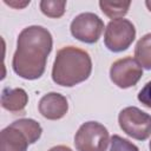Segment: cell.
<instances>
[{"mask_svg": "<svg viewBox=\"0 0 151 151\" xmlns=\"http://www.w3.org/2000/svg\"><path fill=\"white\" fill-rule=\"evenodd\" d=\"M52 46V34L47 28L37 25L24 28L17 40V50L12 60L13 71L27 80L40 78L45 72Z\"/></svg>", "mask_w": 151, "mask_h": 151, "instance_id": "6da1fadb", "label": "cell"}, {"mask_svg": "<svg viewBox=\"0 0 151 151\" xmlns=\"http://www.w3.org/2000/svg\"><path fill=\"white\" fill-rule=\"evenodd\" d=\"M92 72V60L90 54L74 46H65L57 52L52 79L57 85L72 87L85 81Z\"/></svg>", "mask_w": 151, "mask_h": 151, "instance_id": "7a4b0ae2", "label": "cell"}, {"mask_svg": "<svg viewBox=\"0 0 151 151\" xmlns=\"http://www.w3.org/2000/svg\"><path fill=\"white\" fill-rule=\"evenodd\" d=\"M109 143V131L98 122L84 123L74 136V145L78 151H106Z\"/></svg>", "mask_w": 151, "mask_h": 151, "instance_id": "3957f363", "label": "cell"}, {"mask_svg": "<svg viewBox=\"0 0 151 151\" xmlns=\"http://www.w3.org/2000/svg\"><path fill=\"white\" fill-rule=\"evenodd\" d=\"M118 123L123 132L137 140H145L151 134V116L136 106H127L119 112Z\"/></svg>", "mask_w": 151, "mask_h": 151, "instance_id": "277c9868", "label": "cell"}, {"mask_svg": "<svg viewBox=\"0 0 151 151\" xmlns=\"http://www.w3.org/2000/svg\"><path fill=\"white\" fill-rule=\"evenodd\" d=\"M136 38V28L127 19L111 20L104 33V44L111 52H123L130 47Z\"/></svg>", "mask_w": 151, "mask_h": 151, "instance_id": "5b68a950", "label": "cell"}, {"mask_svg": "<svg viewBox=\"0 0 151 151\" xmlns=\"http://www.w3.org/2000/svg\"><path fill=\"white\" fill-rule=\"evenodd\" d=\"M70 29L77 40L86 44H94L99 40L104 31V22L97 14L85 12L72 20Z\"/></svg>", "mask_w": 151, "mask_h": 151, "instance_id": "8992f818", "label": "cell"}, {"mask_svg": "<svg viewBox=\"0 0 151 151\" xmlns=\"http://www.w3.org/2000/svg\"><path fill=\"white\" fill-rule=\"evenodd\" d=\"M142 76L143 67L136 59L131 57L116 60L110 68V78L112 83L120 88L134 86L140 80Z\"/></svg>", "mask_w": 151, "mask_h": 151, "instance_id": "52a82bcc", "label": "cell"}, {"mask_svg": "<svg viewBox=\"0 0 151 151\" xmlns=\"http://www.w3.org/2000/svg\"><path fill=\"white\" fill-rule=\"evenodd\" d=\"M41 116L50 120H57L63 118L68 111L67 99L57 92H50L41 97L38 104Z\"/></svg>", "mask_w": 151, "mask_h": 151, "instance_id": "ba28073f", "label": "cell"}, {"mask_svg": "<svg viewBox=\"0 0 151 151\" xmlns=\"http://www.w3.org/2000/svg\"><path fill=\"white\" fill-rule=\"evenodd\" d=\"M29 142L27 137L14 125H9L1 131L0 151H27Z\"/></svg>", "mask_w": 151, "mask_h": 151, "instance_id": "9c48e42d", "label": "cell"}, {"mask_svg": "<svg viewBox=\"0 0 151 151\" xmlns=\"http://www.w3.org/2000/svg\"><path fill=\"white\" fill-rule=\"evenodd\" d=\"M28 103V96L24 88L5 87L1 92V106L11 112H21Z\"/></svg>", "mask_w": 151, "mask_h": 151, "instance_id": "30bf717a", "label": "cell"}, {"mask_svg": "<svg viewBox=\"0 0 151 151\" xmlns=\"http://www.w3.org/2000/svg\"><path fill=\"white\" fill-rule=\"evenodd\" d=\"M134 57L145 70H151V33L143 35L134 47Z\"/></svg>", "mask_w": 151, "mask_h": 151, "instance_id": "8fae6325", "label": "cell"}, {"mask_svg": "<svg viewBox=\"0 0 151 151\" xmlns=\"http://www.w3.org/2000/svg\"><path fill=\"white\" fill-rule=\"evenodd\" d=\"M12 125H14L15 127H18L27 137L29 144L35 143L40 138L41 132H42V129H41L40 124L38 122H35L34 119H31V118H21V119H18V120L13 122Z\"/></svg>", "mask_w": 151, "mask_h": 151, "instance_id": "7c38bea8", "label": "cell"}, {"mask_svg": "<svg viewBox=\"0 0 151 151\" xmlns=\"http://www.w3.org/2000/svg\"><path fill=\"white\" fill-rule=\"evenodd\" d=\"M130 1H99L101 12L111 19H122L129 11Z\"/></svg>", "mask_w": 151, "mask_h": 151, "instance_id": "4fadbf2b", "label": "cell"}, {"mask_svg": "<svg viewBox=\"0 0 151 151\" xmlns=\"http://www.w3.org/2000/svg\"><path fill=\"white\" fill-rule=\"evenodd\" d=\"M41 12L48 18H60L65 13L66 2L55 0H42L39 4Z\"/></svg>", "mask_w": 151, "mask_h": 151, "instance_id": "5bb4252c", "label": "cell"}, {"mask_svg": "<svg viewBox=\"0 0 151 151\" xmlns=\"http://www.w3.org/2000/svg\"><path fill=\"white\" fill-rule=\"evenodd\" d=\"M109 151H139V149L129 139H125L118 134H113L110 138Z\"/></svg>", "mask_w": 151, "mask_h": 151, "instance_id": "9a60e30c", "label": "cell"}, {"mask_svg": "<svg viewBox=\"0 0 151 151\" xmlns=\"http://www.w3.org/2000/svg\"><path fill=\"white\" fill-rule=\"evenodd\" d=\"M138 100L145 106L151 109V80L147 81L138 93Z\"/></svg>", "mask_w": 151, "mask_h": 151, "instance_id": "2e32d148", "label": "cell"}, {"mask_svg": "<svg viewBox=\"0 0 151 151\" xmlns=\"http://www.w3.org/2000/svg\"><path fill=\"white\" fill-rule=\"evenodd\" d=\"M6 5H9V6H12V7H14V8H24L25 6H27L28 4H29V1H24V2H18V1H7V0H5L4 1Z\"/></svg>", "mask_w": 151, "mask_h": 151, "instance_id": "e0dca14e", "label": "cell"}, {"mask_svg": "<svg viewBox=\"0 0 151 151\" xmlns=\"http://www.w3.org/2000/svg\"><path fill=\"white\" fill-rule=\"evenodd\" d=\"M48 151H72V149H70L66 145H57V146L51 147Z\"/></svg>", "mask_w": 151, "mask_h": 151, "instance_id": "ac0fdd59", "label": "cell"}, {"mask_svg": "<svg viewBox=\"0 0 151 151\" xmlns=\"http://www.w3.org/2000/svg\"><path fill=\"white\" fill-rule=\"evenodd\" d=\"M145 5H146L147 9L151 12V0H146V1H145Z\"/></svg>", "mask_w": 151, "mask_h": 151, "instance_id": "d6986e66", "label": "cell"}, {"mask_svg": "<svg viewBox=\"0 0 151 151\" xmlns=\"http://www.w3.org/2000/svg\"><path fill=\"white\" fill-rule=\"evenodd\" d=\"M149 147H150V151H151V140H150V144H149Z\"/></svg>", "mask_w": 151, "mask_h": 151, "instance_id": "ffe728a7", "label": "cell"}]
</instances>
